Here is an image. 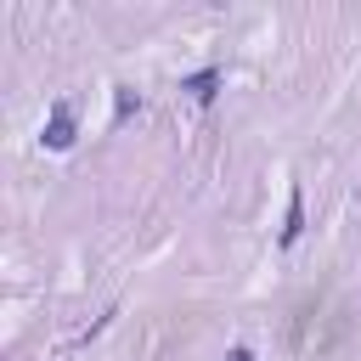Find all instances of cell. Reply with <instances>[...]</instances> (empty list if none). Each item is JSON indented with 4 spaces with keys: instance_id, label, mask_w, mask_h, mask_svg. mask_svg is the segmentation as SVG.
Instances as JSON below:
<instances>
[{
    "instance_id": "6da1fadb",
    "label": "cell",
    "mask_w": 361,
    "mask_h": 361,
    "mask_svg": "<svg viewBox=\"0 0 361 361\" xmlns=\"http://www.w3.org/2000/svg\"><path fill=\"white\" fill-rule=\"evenodd\" d=\"M45 147H51V152H68V147H73V113H68V102L51 107V118H45Z\"/></svg>"
},
{
    "instance_id": "7a4b0ae2",
    "label": "cell",
    "mask_w": 361,
    "mask_h": 361,
    "mask_svg": "<svg viewBox=\"0 0 361 361\" xmlns=\"http://www.w3.org/2000/svg\"><path fill=\"white\" fill-rule=\"evenodd\" d=\"M180 90H192V102H214V90H220V68H203V73L180 79Z\"/></svg>"
},
{
    "instance_id": "3957f363",
    "label": "cell",
    "mask_w": 361,
    "mask_h": 361,
    "mask_svg": "<svg viewBox=\"0 0 361 361\" xmlns=\"http://www.w3.org/2000/svg\"><path fill=\"white\" fill-rule=\"evenodd\" d=\"M305 231V197H299V186H293V197H288V226H282V243H293Z\"/></svg>"
},
{
    "instance_id": "277c9868",
    "label": "cell",
    "mask_w": 361,
    "mask_h": 361,
    "mask_svg": "<svg viewBox=\"0 0 361 361\" xmlns=\"http://www.w3.org/2000/svg\"><path fill=\"white\" fill-rule=\"evenodd\" d=\"M135 107H141V102H135V96H130V90H118V107H113V118H130V113H135Z\"/></svg>"
},
{
    "instance_id": "5b68a950",
    "label": "cell",
    "mask_w": 361,
    "mask_h": 361,
    "mask_svg": "<svg viewBox=\"0 0 361 361\" xmlns=\"http://www.w3.org/2000/svg\"><path fill=\"white\" fill-rule=\"evenodd\" d=\"M226 361H254V350H243V344H237V350H231Z\"/></svg>"
}]
</instances>
